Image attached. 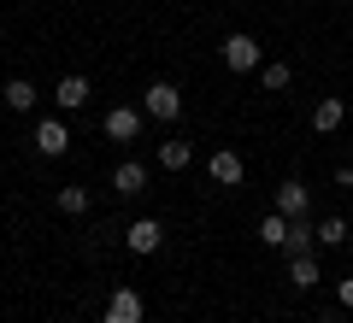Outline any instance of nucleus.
I'll return each instance as SVG.
<instances>
[{"label":"nucleus","mask_w":353,"mask_h":323,"mask_svg":"<svg viewBox=\"0 0 353 323\" xmlns=\"http://www.w3.org/2000/svg\"><path fill=\"white\" fill-rule=\"evenodd\" d=\"M224 71H236V76H248V71H259V41L248 36V30H236V36H224Z\"/></svg>","instance_id":"f257e3e1"},{"label":"nucleus","mask_w":353,"mask_h":323,"mask_svg":"<svg viewBox=\"0 0 353 323\" xmlns=\"http://www.w3.org/2000/svg\"><path fill=\"white\" fill-rule=\"evenodd\" d=\"M141 112L159 118V124H171V118L183 112V88H176V83H153L148 94H141Z\"/></svg>","instance_id":"f03ea898"},{"label":"nucleus","mask_w":353,"mask_h":323,"mask_svg":"<svg viewBox=\"0 0 353 323\" xmlns=\"http://www.w3.org/2000/svg\"><path fill=\"white\" fill-rule=\"evenodd\" d=\"M36 153H41V159H59V153H71V129H65L59 118H41V124H36Z\"/></svg>","instance_id":"7ed1b4c3"},{"label":"nucleus","mask_w":353,"mask_h":323,"mask_svg":"<svg viewBox=\"0 0 353 323\" xmlns=\"http://www.w3.org/2000/svg\"><path fill=\"white\" fill-rule=\"evenodd\" d=\"M141 294L136 288H112V294H106V323H141Z\"/></svg>","instance_id":"20e7f679"},{"label":"nucleus","mask_w":353,"mask_h":323,"mask_svg":"<svg viewBox=\"0 0 353 323\" xmlns=\"http://www.w3.org/2000/svg\"><path fill=\"white\" fill-rule=\"evenodd\" d=\"M306 206H312V188H306L301 176H289V183L277 188V211L283 218H306Z\"/></svg>","instance_id":"39448f33"},{"label":"nucleus","mask_w":353,"mask_h":323,"mask_svg":"<svg viewBox=\"0 0 353 323\" xmlns=\"http://www.w3.org/2000/svg\"><path fill=\"white\" fill-rule=\"evenodd\" d=\"M159 241H165V229L153 224V218H136V224H130V236H124V247L148 259V253H159Z\"/></svg>","instance_id":"423d86ee"},{"label":"nucleus","mask_w":353,"mask_h":323,"mask_svg":"<svg viewBox=\"0 0 353 323\" xmlns=\"http://www.w3.org/2000/svg\"><path fill=\"white\" fill-rule=\"evenodd\" d=\"M106 136L112 141H136L141 136V112L136 106H112V112H106Z\"/></svg>","instance_id":"0eeeda50"},{"label":"nucleus","mask_w":353,"mask_h":323,"mask_svg":"<svg viewBox=\"0 0 353 323\" xmlns=\"http://www.w3.org/2000/svg\"><path fill=\"white\" fill-rule=\"evenodd\" d=\"M206 171H212V183H224V188H236L241 176H248V165H241V153H212V159H206Z\"/></svg>","instance_id":"6e6552de"},{"label":"nucleus","mask_w":353,"mask_h":323,"mask_svg":"<svg viewBox=\"0 0 353 323\" xmlns=\"http://www.w3.org/2000/svg\"><path fill=\"white\" fill-rule=\"evenodd\" d=\"M341 118H347V106H341V94H324V100L312 106V129H324V136H330V129H341Z\"/></svg>","instance_id":"1a4fd4ad"},{"label":"nucleus","mask_w":353,"mask_h":323,"mask_svg":"<svg viewBox=\"0 0 353 323\" xmlns=\"http://www.w3.org/2000/svg\"><path fill=\"white\" fill-rule=\"evenodd\" d=\"M112 188H118V194H130V200H136L141 188H148V165H136V159H130V165H118V171H112Z\"/></svg>","instance_id":"9d476101"},{"label":"nucleus","mask_w":353,"mask_h":323,"mask_svg":"<svg viewBox=\"0 0 353 323\" xmlns=\"http://www.w3.org/2000/svg\"><path fill=\"white\" fill-rule=\"evenodd\" d=\"M289 282L294 288H312L318 282V259H312V253H289Z\"/></svg>","instance_id":"9b49d317"},{"label":"nucleus","mask_w":353,"mask_h":323,"mask_svg":"<svg viewBox=\"0 0 353 323\" xmlns=\"http://www.w3.org/2000/svg\"><path fill=\"white\" fill-rule=\"evenodd\" d=\"M289 224H294V218H283V211H271V218L259 224V241H265V247H289Z\"/></svg>","instance_id":"f8f14e48"},{"label":"nucleus","mask_w":353,"mask_h":323,"mask_svg":"<svg viewBox=\"0 0 353 323\" xmlns=\"http://www.w3.org/2000/svg\"><path fill=\"white\" fill-rule=\"evenodd\" d=\"M59 106H65V112L88 106V83H83V76H59Z\"/></svg>","instance_id":"ddd939ff"},{"label":"nucleus","mask_w":353,"mask_h":323,"mask_svg":"<svg viewBox=\"0 0 353 323\" xmlns=\"http://www.w3.org/2000/svg\"><path fill=\"white\" fill-rule=\"evenodd\" d=\"M6 106H12V112H30V106H36V88H30L24 76H12V83H6Z\"/></svg>","instance_id":"4468645a"},{"label":"nucleus","mask_w":353,"mask_h":323,"mask_svg":"<svg viewBox=\"0 0 353 323\" xmlns=\"http://www.w3.org/2000/svg\"><path fill=\"white\" fill-rule=\"evenodd\" d=\"M189 159H194V147H189V141H165V147H159V165H165V171H183Z\"/></svg>","instance_id":"2eb2a0df"},{"label":"nucleus","mask_w":353,"mask_h":323,"mask_svg":"<svg viewBox=\"0 0 353 323\" xmlns=\"http://www.w3.org/2000/svg\"><path fill=\"white\" fill-rule=\"evenodd\" d=\"M347 236H353V229H347V218H324V224H318V247H341Z\"/></svg>","instance_id":"dca6fc26"},{"label":"nucleus","mask_w":353,"mask_h":323,"mask_svg":"<svg viewBox=\"0 0 353 323\" xmlns=\"http://www.w3.org/2000/svg\"><path fill=\"white\" fill-rule=\"evenodd\" d=\"M59 211L65 218H83L88 211V188H59Z\"/></svg>","instance_id":"f3484780"},{"label":"nucleus","mask_w":353,"mask_h":323,"mask_svg":"<svg viewBox=\"0 0 353 323\" xmlns=\"http://www.w3.org/2000/svg\"><path fill=\"white\" fill-rule=\"evenodd\" d=\"M259 76H265V88H289V76H294V71H289V65H265Z\"/></svg>","instance_id":"a211bd4d"},{"label":"nucleus","mask_w":353,"mask_h":323,"mask_svg":"<svg viewBox=\"0 0 353 323\" xmlns=\"http://www.w3.org/2000/svg\"><path fill=\"white\" fill-rule=\"evenodd\" d=\"M341 306L353 311V276H347V282H341Z\"/></svg>","instance_id":"6ab92c4d"}]
</instances>
